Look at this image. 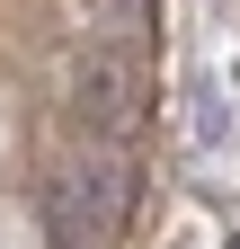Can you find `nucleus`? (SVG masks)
<instances>
[{
	"label": "nucleus",
	"mask_w": 240,
	"mask_h": 249,
	"mask_svg": "<svg viewBox=\"0 0 240 249\" xmlns=\"http://www.w3.org/2000/svg\"><path fill=\"white\" fill-rule=\"evenodd\" d=\"M125 196H134L125 160H107V151L71 160L63 178H53V196H45L53 240H63V249H98V240H116V223H125Z\"/></svg>",
	"instance_id": "nucleus-1"
},
{
	"label": "nucleus",
	"mask_w": 240,
	"mask_h": 249,
	"mask_svg": "<svg viewBox=\"0 0 240 249\" xmlns=\"http://www.w3.org/2000/svg\"><path fill=\"white\" fill-rule=\"evenodd\" d=\"M152 9H160V0H71V18L89 27V36H142Z\"/></svg>",
	"instance_id": "nucleus-3"
},
{
	"label": "nucleus",
	"mask_w": 240,
	"mask_h": 249,
	"mask_svg": "<svg viewBox=\"0 0 240 249\" xmlns=\"http://www.w3.org/2000/svg\"><path fill=\"white\" fill-rule=\"evenodd\" d=\"M142 107H152V71H142V53L125 45H89L71 62V116L89 134H134Z\"/></svg>",
	"instance_id": "nucleus-2"
},
{
	"label": "nucleus",
	"mask_w": 240,
	"mask_h": 249,
	"mask_svg": "<svg viewBox=\"0 0 240 249\" xmlns=\"http://www.w3.org/2000/svg\"><path fill=\"white\" fill-rule=\"evenodd\" d=\"M231 249H240V231H231Z\"/></svg>",
	"instance_id": "nucleus-4"
}]
</instances>
